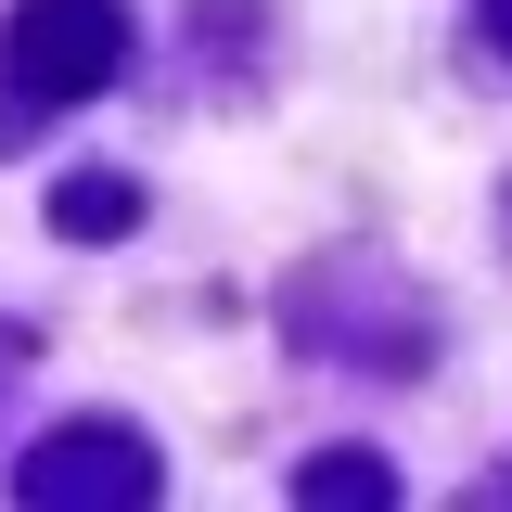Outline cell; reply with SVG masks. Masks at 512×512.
<instances>
[{"mask_svg": "<svg viewBox=\"0 0 512 512\" xmlns=\"http://www.w3.org/2000/svg\"><path fill=\"white\" fill-rule=\"evenodd\" d=\"M0 52H13L26 103H90V90H116V64H128V13L116 0H13Z\"/></svg>", "mask_w": 512, "mask_h": 512, "instance_id": "cell-1", "label": "cell"}, {"mask_svg": "<svg viewBox=\"0 0 512 512\" xmlns=\"http://www.w3.org/2000/svg\"><path fill=\"white\" fill-rule=\"evenodd\" d=\"M13 500H26V512H64V500H154V448L128 436V423H64V436H39V461L13 474Z\"/></svg>", "mask_w": 512, "mask_h": 512, "instance_id": "cell-2", "label": "cell"}, {"mask_svg": "<svg viewBox=\"0 0 512 512\" xmlns=\"http://www.w3.org/2000/svg\"><path fill=\"white\" fill-rule=\"evenodd\" d=\"M295 500H308V512H372V500H397V474H384L372 448H333V461L295 474Z\"/></svg>", "mask_w": 512, "mask_h": 512, "instance_id": "cell-3", "label": "cell"}, {"mask_svg": "<svg viewBox=\"0 0 512 512\" xmlns=\"http://www.w3.org/2000/svg\"><path fill=\"white\" fill-rule=\"evenodd\" d=\"M128 218H141V192H128V180H90V167L52 180V231H77V244H103V231H128Z\"/></svg>", "mask_w": 512, "mask_h": 512, "instance_id": "cell-4", "label": "cell"}, {"mask_svg": "<svg viewBox=\"0 0 512 512\" xmlns=\"http://www.w3.org/2000/svg\"><path fill=\"white\" fill-rule=\"evenodd\" d=\"M487 39H500V52H512V0H487Z\"/></svg>", "mask_w": 512, "mask_h": 512, "instance_id": "cell-5", "label": "cell"}]
</instances>
